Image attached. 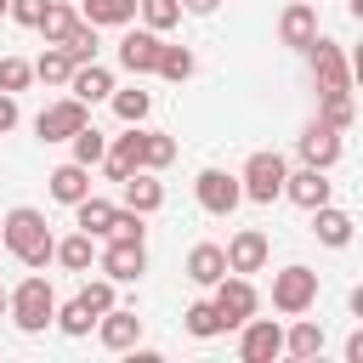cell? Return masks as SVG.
Here are the masks:
<instances>
[{"label": "cell", "mask_w": 363, "mask_h": 363, "mask_svg": "<svg viewBox=\"0 0 363 363\" xmlns=\"http://www.w3.org/2000/svg\"><path fill=\"white\" fill-rule=\"evenodd\" d=\"M0 244L23 261V267H51L57 261V238H51V221L34 210V204H17V210H6L0 216Z\"/></svg>", "instance_id": "6da1fadb"}, {"label": "cell", "mask_w": 363, "mask_h": 363, "mask_svg": "<svg viewBox=\"0 0 363 363\" xmlns=\"http://www.w3.org/2000/svg\"><path fill=\"white\" fill-rule=\"evenodd\" d=\"M11 323H17L23 335H40L45 323H57V289H51L40 272L11 289Z\"/></svg>", "instance_id": "7a4b0ae2"}, {"label": "cell", "mask_w": 363, "mask_h": 363, "mask_svg": "<svg viewBox=\"0 0 363 363\" xmlns=\"http://www.w3.org/2000/svg\"><path fill=\"white\" fill-rule=\"evenodd\" d=\"M244 199L250 204H272V199H284V182H289V164H284V153H272V147H261V153H250L244 159Z\"/></svg>", "instance_id": "3957f363"}, {"label": "cell", "mask_w": 363, "mask_h": 363, "mask_svg": "<svg viewBox=\"0 0 363 363\" xmlns=\"http://www.w3.org/2000/svg\"><path fill=\"white\" fill-rule=\"evenodd\" d=\"M85 125H91V102H79L74 91L57 96V102H45V108L34 113V136H40V142H68V136L85 130Z\"/></svg>", "instance_id": "277c9868"}, {"label": "cell", "mask_w": 363, "mask_h": 363, "mask_svg": "<svg viewBox=\"0 0 363 363\" xmlns=\"http://www.w3.org/2000/svg\"><path fill=\"white\" fill-rule=\"evenodd\" d=\"M193 199H199V210H210V216H233V210L244 204V176L204 164V170L193 176Z\"/></svg>", "instance_id": "5b68a950"}, {"label": "cell", "mask_w": 363, "mask_h": 363, "mask_svg": "<svg viewBox=\"0 0 363 363\" xmlns=\"http://www.w3.org/2000/svg\"><path fill=\"white\" fill-rule=\"evenodd\" d=\"M312 301H318V272H312V267L289 261L284 272H272V306H278L284 318H301V312H312Z\"/></svg>", "instance_id": "8992f818"}, {"label": "cell", "mask_w": 363, "mask_h": 363, "mask_svg": "<svg viewBox=\"0 0 363 363\" xmlns=\"http://www.w3.org/2000/svg\"><path fill=\"white\" fill-rule=\"evenodd\" d=\"M306 62H312L318 91H352V85H357V79H352V57H346L340 40H329V34H318V40L306 45Z\"/></svg>", "instance_id": "52a82bcc"}, {"label": "cell", "mask_w": 363, "mask_h": 363, "mask_svg": "<svg viewBox=\"0 0 363 363\" xmlns=\"http://www.w3.org/2000/svg\"><path fill=\"white\" fill-rule=\"evenodd\" d=\"M96 170H102L108 182H125V176L147 170V125H125V136L108 142V159H102Z\"/></svg>", "instance_id": "ba28073f"}, {"label": "cell", "mask_w": 363, "mask_h": 363, "mask_svg": "<svg viewBox=\"0 0 363 363\" xmlns=\"http://www.w3.org/2000/svg\"><path fill=\"white\" fill-rule=\"evenodd\" d=\"M96 267H102L113 284H136V278L147 272V238H102Z\"/></svg>", "instance_id": "9c48e42d"}, {"label": "cell", "mask_w": 363, "mask_h": 363, "mask_svg": "<svg viewBox=\"0 0 363 363\" xmlns=\"http://www.w3.org/2000/svg\"><path fill=\"white\" fill-rule=\"evenodd\" d=\"M159 57H164V34L159 28H125L119 34V68L130 74H159Z\"/></svg>", "instance_id": "30bf717a"}, {"label": "cell", "mask_w": 363, "mask_h": 363, "mask_svg": "<svg viewBox=\"0 0 363 363\" xmlns=\"http://www.w3.org/2000/svg\"><path fill=\"white\" fill-rule=\"evenodd\" d=\"M216 306H221V318H227V329H244V323L255 318V306H261V295H255V284H250L244 272H227V278L216 284Z\"/></svg>", "instance_id": "8fae6325"}, {"label": "cell", "mask_w": 363, "mask_h": 363, "mask_svg": "<svg viewBox=\"0 0 363 363\" xmlns=\"http://www.w3.org/2000/svg\"><path fill=\"white\" fill-rule=\"evenodd\" d=\"M295 153H301V164L335 170V159H340V130H335V125H323V119H312V125L295 136Z\"/></svg>", "instance_id": "7c38bea8"}, {"label": "cell", "mask_w": 363, "mask_h": 363, "mask_svg": "<svg viewBox=\"0 0 363 363\" xmlns=\"http://www.w3.org/2000/svg\"><path fill=\"white\" fill-rule=\"evenodd\" d=\"M238 357H244V363H272V357H284V329H278L272 318H250L244 335H238Z\"/></svg>", "instance_id": "4fadbf2b"}, {"label": "cell", "mask_w": 363, "mask_h": 363, "mask_svg": "<svg viewBox=\"0 0 363 363\" xmlns=\"http://www.w3.org/2000/svg\"><path fill=\"white\" fill-rule=\"evenodd\" d=\"M329 193H335V182H329V170H318V164H301V170H289V182H284V199L301 204V210L329 204Z\"/></svg>", "instance_id": "5bb4252c"}, {"label": "cell", "mask_w": 363, "mask_h": 363, "mask_svg": "<svg viewBox=\"0 0 363 363\" xmlns=\"http://www.w3.org/2000/svg\"><path fill=\"white\" fill-rule=\"evenodd\" d=\"M278 40L295 45V51H306V45L318 40V6H312V0H289V6L278 11Z\"/></svg>", "instance_id": "9a60e30c"}, {"label": "cell", "mask_w": 363, "mask_h": 363, "mask_svg": "<svg viewBox=\"0 0 363 363\" xmlns=\"http://www.w3.org/2000/svg\"><path fill=\"white\" fill-rule=\"evenodd\" d=\"M227 272H233L227 244H210V238H204V244H193V250H187V278H193L199 289H216Z\"/></svg>", "instance_id": "2e32d148"}, {"label": "cell", "mask_w": 363, "mask_h": 363, "mask_svg": "<svg viewBox=\"0 0 363 363\" xmlns=\"http://www.w3.org/2000/svg\"><path fill=\"white\" fill-rule=\"evenodd\" d=\"M96 340H102L108 352H130V346L142 340V318H136L130 306H108V312L96 318Z\"/></svg>", "instance_id": "e0dca14e"}, {"label": "cell", "mask_w": 363, "mask_h": 363, "mask_svg": "<svg viewBox=\"0 0 363 363\" xmlns=\"http://www.w3.org/2000/svg\"><path fill=\"white\" fill-rule=\"evenodd\" d=\"M267 255H272V244H267L261 227H238V233L227 238V261H233V272H261Z\"/></svg>", "instance_id": "ac0fdd59"}, {"label": "cell", "mask_w": 363, "mask_h": 363, "mask_svg": "<svg viewBox=\"0 0 363 363\" xmlns=\"http://www.w3.org/2000/svg\"><path fill=\"white\" fill-rule=\"evenodd\" d=\"M45 182H51V199H57V204H68V210H74L79 199H91V164H79V159L57 164Z\"/></svg>", "instance_id": "d6986e66"}, {"label": "cell", "mask_w": 363, "mask_h": 363, "mask_svg": "<svg viewBox=\"0 0 363 363\" xmlns=\"http://www.w3.org/2000/svg\"><path fill=\"white\" fill-rule=\"evenodd\" d=\"M352 227H357V221H352L340 204H318V210H312V233H318V244H329V250H346V244H352Z\"/></svg>", "instance_id": "ffe728a7"}, {"label": "cell", "mask_w": 363, "mask_h": 363, "mask_svg": "<svg viewBox=\"0 0 363 363\" xmlns=\"http://www.w3.org/2000/svg\"><path fill=\"white\" fill-rule=\"evenodd\" d=\"M79 11L96 28H130L142 17V0H79Z\"/></svg>", "instance_id": "44dd1931"}, {"label": "cell", "mask_w": 363, "mask_h": 363, "mask_svg": "<svg viewBox=\"0 0 363 363\" xmlns=\"http://www.w3.org/2000/svg\"><path fill=\"white\" fill-rule=\"evenodd\" d=\"M68 91H74L79 102H102V96H113V74H108L102 62H79L74 79H68Z\"/></svg>", "instance_id": "7402d4cb"}, {"label": "cell", "mask_w": 363, "mask_h": 363, "mask_svg": "<svg viewBox=\"0 0 363 363\" xmlns=\"http://www.w3.org/2000/svg\"><path fill=\"white\" fill-rule=\"evenodd\" d=\"M119 187H125V204H130V210H142V216H153V210L164 204V182H153V170H136V176H125Z\"/></svg>", "instance_id": "603a6c76"}, {"label": "cell", "mask_w": 363, "mask_h": 363, "mask_svg": "<svg viewBox=\"0 0 363 363\" xmlns=\"http://www.w3.org/2000/svg\"><path fill=\"white\" fill-rule=\"evenodd\" d=\"M113 216H119V204H108V199H96V193L74 204V227H85L91 238H108V233H113Z\"/></svg>", "instance_id": "cb8c5ba5"}, {"label": "cell", "mask_w": 363, "mask_h": 363, "mask_svg": "<svg viewBox=\"0 0 363 363\" xmlns=\"http://www.w3.org/2000/svg\"><path fill=\"white\" fill-rule=\"evenodd\" d=\"M102 250H96V238L79 227V233H68V238H57V267H68V272H91V261H96Z\"/></svg>", "instance_id": "d4e9b609"}, {"label": "cell", "mask_w": 363, "mask_h": 363, "mask_svg": "<svg viewBox=\"0 0 363 363\" xmlns=\"http://www.w3.org/2000/svg\"><path fill=\"white\" fill-rule=\"evenodd\" d=\"M85 23V11L74 6V0H51V11H45V23H40V34H45V45H68V34Z\"/></svg>", "instance_id": "484cf974"}, {"label": "cell", "mask_w": 363, "mask_h": 363, "mask_svg": "<svg viewBox=\"0 0 363 363\" xmlns=\"http://www.w3.org/2000/svg\"><path fill=\"white\" fill-rule=\"evenodd\" d=\"M182 323H187V335H193V340H216V335L227 329V318H221L216 295H210V301H193V306L182 312Z\"/></svg>", "instance_id": "4316f807"}, {"label": "cell", "mask_w": 363, "mask_h": 363, "mask_svg": "<svg viewBox=\"0 0 363 363\" xmlns=\"http://www.w3.org/2000/svg\"><path fill=\"white\" fill-rule=\"evenodd\" d=\"M113 113L125 119V125H142L147 113H153V91H142V85H113Z\"/></svg>", "instance_id": "83f0119b"}, {"label": "cell", "mask_w": 363, "mask_h": 363, "mask_svg": "<svg viewBox=\"0 0 363 363\" xmlns=\"http://www.w3.org/2000/svg\"><path fill=\"white\" fill-rule=\"evenodd\" d=\"M74 57H68V45H45L40 51V62H34V79H45V85H68L74 79Z\"/></svg>", "instance_id": "f1b7e54d"}, {"label": "cell", "mask_w": 363, "mask_h": 363, "mask_svg": "<svg viewBox=\"0 0 363 363\" xmlns=\"http://www.w3.org/2000/svg\"><path fill=\"white\" fill-rule=\"evenodd\" d=\"M318 119H323V125H335V130H352V119H357L352 91H318Z\"/></svg>", "instance_id": "f546056e"}, {"label": "cell", "mask_w": 363, "mask_h": 363, "mask_svg": "<svg viewBox=\"0 0 363 363\" xmlns=\"http://www.w3.org/2000/svg\"><path fill=\"white\" fill-rule=\"evenodd\" d=\"M284 352H289V357H323V329H318L312 318L289 323V329H284Z\"/></svg>", "instance_id": "4dcf8cb0"}, {"label": "cell", "mask_w": 363, "mask_h": 363, "mask_svg": "<svg viewBox=\"0 0 363 363\" xmlns=\"http://www.w3.org/2000/svg\"><path fill=\"white\" fill-rule=\"evenodd\" d=\"M68 147H74V159H79V164H91V170H96V164L108 159V136H102L96 125H85V130H74V136H68Z\"/></svg>", "instance_id": "1f68e13d"}, {"label": "cell", "mask_w": 363, "mask_h": 363, "mask_svg": "<svg viewBox=\"0 0 363 363\" xmlns=\"http://www.w3.org/2000/svg\"><path fill=\"white\" fill-rule=\"evenodd\" d=\"M91 323H96V312H91L79 295H74V301H57V329H62V335L79 340V335H91Z\"/></svg>", "instance_id": "d6a6232c"}, {"label": "cell", "mask_w": 363, "mask_h": 363, "mask_svg": "<svg viewBox=\"0 0 363 363\" xmlns=\"http://www.w3.org/2000/svg\"><path fill=\"white\" fill-rule=\"evenodd\" d=\"M193 51L187 45H164V57H159V79H170V85H182V79H193Z\"/></svg>", "instance_id": "836d02e7"}, {"label": "cell", "mask_w": 363, "mask_h": 363, "mask_svg": "<svg viewBox=\"0 0 363 363\" xmlns=\"http://www.w3.org/2000/svg\"><path fill=\"white\" fill-rule=\"evenodd\" d=\"M79 301H85L96 318H102L108 306H119V301H113V278H108V272H102V278H85V284H79Z\"/></svg>", "instance_id": "e575fe53"}, {"label": "cell", "mask_w": 363, "mask_h": 363, "mask_svg": "<svg viewBox=\"0 0 363 363\" xmlns=\"http://www.w3.org/2000/svg\"><path fill=\"white\" fill-rule=\"evenodd\" d=\"M142 23L159 28V34L176 28V23H182V0H142Z\"/></svg>", "instance_id": "d590c367"}, {"label": "cell", "mask_w": 363, "mask_h": 363, "mask_svg": "<svg viewBox=\"0 0 363 363\" xmlns=\"http://www.w3.org/2000/svg\"><path fill=\"white\" fill-rule=\"evenodd\" d=\"M34 79V62L28 57H0V91H23Z\"/></svg>", "instance_id": "8d00e7d4"}, {"label": "cell", "mask_w": 363, "mask_h": 363, "mask_svg": "<svg viewBox=\"0 0 363 363\" xmlns=\"http://www.w3.org/2000/svg\"><path fill=\"white\" fill-rule=\"evenodd\" d=\"M68 57H74V62H96V23H79V28L68 34Z\"/></svg>", "instance_id": "74e56055"}, {"label": "cell", "mask_w": 363, "mask_h": 363, "mask_svg": "<svg viewBox=\"0 0 363 363\" xmlns=\"http://www.w3.org/2000/svg\"><path fill=\"white\" fill-rule=\"evenodd\" d=\"M108 238H147V216L142 210H130V204H119V216H113V233Z\"/></svg>", "instance_id": "f35d334b"}, {"label": "cell", "mask_w": 363, "mask_h": 363, "mask_svg": "<svg viewBox=\"0 0 363 363\" xmlns=\"http://www.w3.org/2000/svg\"><path fill=\"white\" fill-rule=\"evenodd\" d=\"M176 159V136H164V130H147V170H164Z\"/></svg>", "instance_id": "ab89813d"}, {"label": "cell", "mask_w": 363, "mask_h": 363, "mask_svg": "<svg viewBox=\"0 0 363 363\" xmlns=\"http://www.w3.org/2000/svg\"><path fill=\"white\" fill-rule=\"evenodd\" d=\"M45 11H51V0H11V23H23V28H40Z\"/></svg>", "instance_id": "60d3db41"}, {"label": "cell", "mask_w": 363, "mask_h": 363, "mask_svg": "<svg viewBox=\"0 0 363 363\" xmlns=\"http://www.w3.org/2000/svg\"><path fill=\"white\" fill-rule=\"evenodd\" d=\"M17 125V91H0V136Z\"/></svg>", "instance_id": "b9f144b4"}, {"label": "cell", "mask_w": 363, "mask_h": 363, "mask_svg": "<svg viewBox=\"0 0 363 363\" xmlns=\"http://www.w3.org/2000/svg\"><path fill=\"white\" fill-rule=\"evenodd\" d=\"M346 363H363V329L346 335Z\"/></svg>", "instance_id": "7bdbcfd3"}, {"label": "cell", "mask_w": 363, "mask_h": 363, "mask_svg": "<svg viewBox=\"0 0 363 363\" xmlns=\"http://www.w3.org/2000/svg\"><path fill=\"white\" fill-rule=\"evenodd\" d=\"M221 0H182V11H193V17H210Z\"/></svg>", "instance_id": "ee69618b"}, {"label": "cell", "mask_w": 363, "mask_h": 363, "mask_svg": "<svg viewBox=\"0 0 363 363\" xmlns=\"http://www.w3.org/2000/svg\"><path fill=\"white\" fill-rule=\"evenodd\" d=\"M352 79H357V91H363V45L352 51Z\"/></svg>", "instance_id": "f6af8a7d"}, {"label": "cell", "mask_w": 363, "mask_h": 363, "mask_svg": "<svg viewBox=\"0 0 363 363\" xmlns=\"http://www.w3.org/2000/svg\"><path fill=\"white\" fill-rule=\"evenodd\" d=\"M352 318H363V284L352 289Z\"/></svg>", "instance_id": "bcb514c9"}, {"label": "cell", "mask_w": 363, "mask_h": 363, "mask_svg": "<svg viewBox=\"0 0 363 363\" xmlns=\"http://www.w3.org/2000/svg\"><path fill=\"white\" fill-rule=\"evenodd\" d=\"M0 312H11V289H0Z\"/></svg>", "instance_id": "7dc6e473"}, {"label": "cell", "mask_w": 363, "mask_h": 363, "mask_svg": "<svg viewBox=\"0 0 363 363\" xmlns=\"http://www.w3.org/2000/svg\"><path fill=\"white\" fill-rule=\"evenodd\" d=\"M352 17H357V23H363V0H352Z\"/></svg>", "instance_id": "c3c4849f"}, {"label": "cell", "mask_w": 363, "mask_h": 363, "mask_svg": "<svg viewBox=\"0 0 363 363\" xmlns=\"http://www.w3.org/2000/svg\"><path fill=\"white\" fill-rule=\"evenodd\" d=\"M0 17H11V0H0Z\"/></svg>", "instance_id": "681fc988"}]
</instances>
